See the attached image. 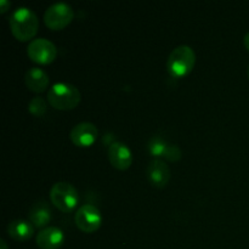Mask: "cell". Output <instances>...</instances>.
I'll use <instances>...</instances> for the list:
<instances>
[{"label": "cell", "instance_id": "obj_16", "mask_svg": "<svg viewBox=\"0 0 249 249\" xmlns=\"http://www.w3.org/2000/svg\"><path fill=\"white\" fill-rule=\"evenodd\" d=\"M29 113L36 117H41L48 111V102L40 96H36L28 102Z\"/></svg>", "mask_w": 249, "mask_h": 249}, {"label": "cell", "instance_id": "obj_12", "mask_svg": "<svg viewBox=\"0 0 249 249\" xmlns=\"http://www.w3.org/2000/svg\"><path fill=\"white\" fill-rule=\"evenodd\" d=\"M24 82L27 88L32 91L43 92L49 85V75L41 68L32 67L24 74Z\"/></svg>", "mask_w": 249, "mask_h": 249}, {"label": "cell", "instance_id": "obj_10", "mask_svg": "<svg viewBox=\"0 0 249 249\" xmlns=\"http://www.w3.org/2000/svg\"><path fill=\"white\" fill-rule=\"evenodd\" d=\"M146 175L152 186L157 189H164L170 180V169L167 163L162 160H152L146 169Z\"/></svg>", "mask_w": 249, "mask_h": 249}, {"label": "cell", "instance_id": "obj_3", "mask_svg": "<svg viewBox=\"0 0 249 249\" xmlns=\"http://www.w3.org/2000/svg\"><path fill=\"white\" fill-rule=\"evenodd\" d=\"M196 63V53L189 45H179L170 53L167 61V70L174 78H181L189 74Z\"/></svg>", "mask_w": 249, "mask_h": 249}, {"label": "cell", "instance_id": "obj_15", "mask_svg": "<svg viewBox=\"0 0 249 249\" xmlns=\"http://www.w3.org/2000/svg\"><path fill=\"white\" fill-rule=\"evenodd\" d=\"M169 143L162 138V136H152L147 142V150L151 156L160 160V157H164L165 151H167Z\"/></svg>", "mask_w": 249, "mask_h": 249}, {"label": "cell", "instance_id": "obj_21", "mask_svg": "<svg viewBox=\"0 0 249 249\" xmlns=\"http://www.w3.org/2000/svg\"><path fill=\"white\" fill-rule=\"evenodd\" d=\"M248 78H249V68H248Z\"/></svg>", "mask_w": 249, "mask_h": 249}, {"label": "cell", "instance_id": "obj_6", "mask_svg": "<svg viewBox=\"0 0 249 249\" xmlns=\"http://www.w3.org/2000/svg\"><path fill=\"white\" fill-rule=\"evenodd\" d=\"M74 223L80 231L92 233L100 229L102 224L101 212L92 204H83L78 208L74 215Z\"/></svg>", "mask_w": 249, "mask_h": 249}, {"label": "cell", "instance_id": "obj_20", "mask_svg": "<svg viewBox=\"0 0 249 249\" xmlns=\"http://www.w3.org/2000/svg\"><path fill=\"white\" fill-rule=\"evenodd\" d=\"M0 249H9L7 248V245L6 242H5V240H0Z\"/></svg>", "mask_w": 249, "mask_h": 249}, {"label": "cell", "instance_id": "obj_2", "mask_svg": "<svg viewBox=\"0 0 249 249\" xmlns=\"http://www.w3.org/2000/svg\"><path fill=\"white\" fill-rule=\"evenodd\" d=\"M82 100L78 88L71 83H56L48 92V101L51 107L61 111L75 108Z\"/></svg>", "mask_w": 249, "mask_h": 249}, {"label": "cell", "instance_id": "obj_4", "mask_svg": "<svg viewBox=\"0 0 249 249\" xmlns=\"http://www.w3.org/2000/svg\"><path fill=\"white\" fill-rule=\"evenodd\" d=\"M51 203L63 213H70L79 202V194L72 184L67 181H58L51 186Z\"/></svg>", "mask_w": 249, "mask_h": 249}, {"label": "cell", "instance_id": "obj_5", "mask_svg": "<svg viewBox=\"0 0 249 249\" xmlns=\"http://www.w3.org/2000/svg\"><path fill=\"white\" fill-rule=\"evenodd\" d=\"M73 17H74V12H73L72 6L67 2L58 1L53 2L45 10L44 22L46 27L53 31H60L72 22Z\"/></svg>", "mask_w": 249, "mask_h": 249}, {"label": "cell", "instance_id": "obj_1", "mask_svg": "<svg viewBox=\"0 0 249 249\" xmlns=\"http://www.w3.org/2000/svg\"><path fill=\"white\" fill-rule=\"evenodd\" d=\"M9 23L12 34L19 41H27L33 38L39 28V19L36 12L24 6L12 12Z\"/></svg>", "mask_w": 249, "mask_h": 249}, {"label": "cell", "instance_id": "obj_13", "mask_svg": "<svg viewBox=\"0 0 249 249\" xmlns=\"http://www.w3.org/2000/svg\"><path fill=\"white\" fill-rule=\"evenodd\" d=\"M51 214H53V212H51V208L46 202H36L29 209V221L36 228L45 229L46 225L51 221V216H53Z\"/></svg>", "mask_w": 249, "mask_h": 249}, {"label": "cell", "instance_id": "obj_9", "mask_svg": "<svg viewBox=\"0 0 249 249\" xmlns=\"http://www.w3.org/2000/svg\"><path fill=\"white\" fill-rule=\"evenodd\" d=\"M107 156L111 164L119 170H126L133 163V155H131L130 148L125 143L119 142V141H116L111 146H108Z\"/></svg>", "mask_w": 249, "mask_h": 249}, {"label": "cell", "instance_id": "obj_18", "mask_svg": "<svg viewBox=\"0 0 249 249\" xmlns=\"http://www.w3.org/2000/svg\"><path fill=\"white\" fill-rule=\"evenodd\" d=\"M10 6H11V4L7 0H0V12L1 14H5L10 9Z\"/></svg>", "mask_w": 249, "mask_h": 249}, {"label": "cell", "instance_id": "obj_8", "mask_svg": "<svg viewBox=\"0 0 249 249\" xmlns=\"http://www.w3.org/2000/svg\"><path fill=\"white\" fill-rule=\"evenodd\" d=\"M70 136L72 142L78 147H89L96 141L99 130L91 122H82L73 126Z\"/></svg>", "mask_w": 249, "mask_h": 249}, {"label": "cell", "instance_id": "obj_11", "mask_svg": "<svg viewBox=\"0 0 249 249\" xmlns=\"http://www.w3.org/2000/svg\"><path fill=\"white\" fill-rule=\"evenodd\" d=\"M65 242V233L57 226H46L36 237V243L41 249H58Z\"/></svg>", "mask_w": 249, "mask_h": 249}, {"label": "cell", "instance_id": "obj_19", "mask_svg": "<svg viewBox=\"0 0 249 249\" xmlns=\"http://www.w3.org/2000/svg\"><path fill=\"white\" fill-rule=\"evenodd\" d=\"M243 44H245L246 49L249 51V32L245 36V38H243Z\"/></svg>", "mask_w": 249, "mask_h": 249}, {"label": "cell", "instance_id": "obj_7", "mask_svg": "<svg viewBox=\"0 0 249 249\" xmlns=\"http://www.w3.org/2000/svg\"><path fill=\"white\" fill-rule=\"evenodd\" d=\"M27 55L33 62L48 65L57 56V48L49 39L36 38L33 39L27 46Z\"/></svg>", "mask_w": 249, "mask_h": 249}, {"label": "cell", "instance_id": "obj_17", "mask_svg": "<svg viewBox=\"0 0 249 249\" xmlns=\"http://www.w3.org/2000/svg\"><path fill=\"white\" fill-rule=\"evenodd\" d=\"M181 156H182V152L181 150H180L179 146L177 145H168V148L167 151H165V155H164V158L167 160H169V162H178V160H181Z\"/></svg>", "mask_w": 249, "mask_h": 249}, {"label": "cell", "instance_id": "obj_14", "mask_svg": "<svg viewBox=\"0 0 249 249\" xmlns=\"http://www.w3.org/2000/svg\"><path fill=\"white\" fill-rule=\"evenodd\" d=\"M7 233L10 237H12L16 241H27L33 236L34 226L32 223L22 219H16L9 223L6 228Z\"/></svg>", "mask_w": 249, "mask_h": 249}]
</instances>
